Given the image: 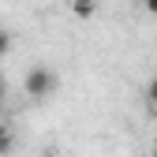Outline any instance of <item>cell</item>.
Instances as JSON below:
<instances>
[{
	"label": "cell",
	"mask_w": 157,
	"mask_h": 157,
	"mask_svg": "<svg viewBox=\"0 0 157 157\" xmlns=\"http://www.w3.org/2000/svg\"><path fill=\"white\" fill-rule=\"evenodd\" d=\"M146 101H150V105L157 109V75H153L150 82H146Z\"/></svg>",
	"instance_id": "5b68a950"
},
{
	"label": "cell",
	"mask_w": 157,
	"mask_h": 157,
	"mask_svg": "<svg viewBox=\"0 0 157 157\" xmlns=\"http://www.w3.org/2000/svg\"><path fill=\"white\" fill-rule=\"evenodd\" d=\"M142 8H146V15H157V0H142Z\"/></svg>",
	"instance_id": "8992f818"
},
{
	"label": "cell",
	"mask_w": 157,
	"mask_h": 157,
	"mask_svg": "<svg viewBox=\"0 0 157 157\" xmlns=\"http://www.w3.org/2000/svg\"><path fill=\"white\" fill-rule=\"evenodd\" d=\"M71 11H75L78 19H90V15L97 11V4H71Z\"/></svg>",
	"instance_id": "277c9868"
},
{
	"label": "cell",
	"mask_w": 157,
	"mask_h": 157,
	"mask_svg": "<svg viewBox=\"0 0 157 157\" xmlns=\"http://www.w3.org/2000/svg\"><path fill=\"white\" fill-rule=\"evenodd\" d=\"M4 97H8V78L0 75V101H4Z\"/></svg>",
	"instance_id": "52a82bcc"
},
{
	"label": "cell",
	"mask_w": 157,
	"mask_h": 157,
	"mask_svg": "<svg viewBox=\"0 0 157 157\" xmlns=\"http://www.w3.org/2000/svg\"><path fill=\"white\" fill-rule=\"evenodd\" d=\"M11 150H15V131H11L4 120H0V157H8Z\"/></svg>",
	"instance_id": "7a4b0ae2"
},
{
	"label": "cell",
	"mask_w": 157,
	"mask_h": 157,
	"mask_svg": "<svg viewBox=\"0 0 157 157\" xmlns=\"http://www.w3.org/2000/svg\"><path fill=\"white\" fill-rule=\"evenodd\" d=\"M153 157H157V146H153Z\"/></svg>",
	"instance_id": "9c48e42d"
},
{
	"label": "cell",
	"mask_w": 157,
	"mask_h": 157,
	"mask_svg": "<svg viewBox=\"0 0 157 157\" xmlns=\"http://www.w3.org/2000/svg\"><path fill=\"white\" fill-rule=\"evenodd\" d=\"M23 94L30 101H45V97L56 94V71L45 67V64H34L26 75H23Z\"/></svg>",
	"instance_id": "6da1fadb"
},
{
	"label": "cell",
	"mask_w": 157,
	"mask_h": 157,
	"mask_svg": "<svg viewBox=\"0 0 157 157\" xmlns=\"http://www.w3.org/2000/svg\"><path fill=\"white\" fill-rule=\"evenodd\" d=\"M71 4H97V0H71Z\"/></svg>",
	"instance_id": "ba28073f"
},
{
	"label": "cell",
	"mask_w": 157,
	"mask_h": 157,
	"mask_svg": "<svg viewBox=\"0 0 157 157\" xmlns=\"http://www.w3.org/2000/svg\"><path fill=\"white\" fill-rule=\"evenodd\" d=\"M11 45H15V37H11V34H8L4 26H0V60H4V56L11 52Z\"/></svg>",
	"instance_id": "3957f363"
}]
</instances>
